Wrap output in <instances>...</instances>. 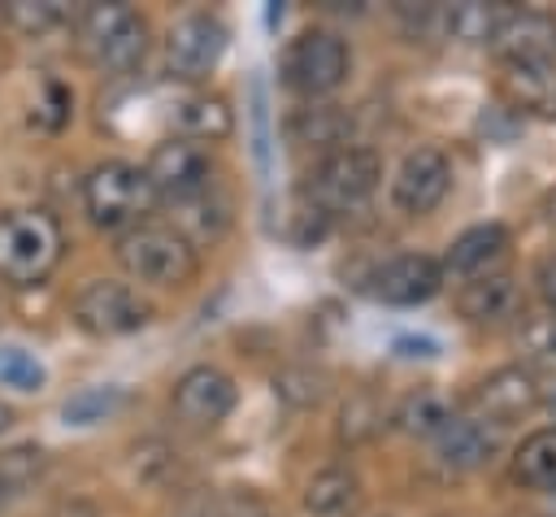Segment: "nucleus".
Masks as SVG:
<instances>
[{
  "instance_id": "1",
  "label": "nucleus",
  "mask_w": 556,
  "mask_h": 517,
  "mask_svg": "<svg viewBox=\"0 0 556 517\" xmlns=\"http://www.w3.org/2000/svg\"><path fill=\"white\" fill-rule=\"evenodd\" d=\"M65 252V230L48 209H4L0 213V282L35 287Z\"/></svg>"
},
{
  "instance_id": "2",
  "label": "nucleus",
  "mask_w": 556,
  "mask_h": 517,
  "mask_svg": "<svg viewBox=\"0 0 556 517\" xmlns=\"http://www.w3.org/2000/svg\"><path fill=\"white\" fill-rule=\"evenodd\" d=\"M156 191L148 182V174L130 161H100L87 178H83V209L100 230H135L143 226V217L152 213Z\"/></svg>"
},
{
  "instance_id": "3",
  "label": "nucleus",
  "mask_w": 556,
  "mask_h": 517,
  "mask_svg": "<svg viewBox=\"0 0 556 517\" xmlns=\"http://www.w3.org/2000/svg\"><path fill=\"white\" fill-rule=\"evenodd\" d=\"M117 261L143 287H187L200 269L195 243H187L174 226H156V222L126 230L117 239Z\"/></svg>"
},
{
  "instance_id": "4",
  "label": "nucleus",
  "mask_w": 556,
  "mask_h": 517,
  "mask_svg": "<svg viewBox=\"0 0 556 517\" xmlns=\"http://www.w3.org/2000/svg\"><path fill=\"white\" fill-rule=\"evenodd\" d=\"M78 43L100 70L130 74L148 52V22L130 4H87L78 13Z\"/></svg>"
},
{
  "instance_id": "5",
  "label": "nucleus",
  "mask_w": 556,
  "mask_h": 517,
  "mask_svg": "<svg viewBox=\"0 0 556 517\" xmlns=\"http://www.w3.org/2000/svg\"><path fill=\"white\" fill-rule=\"evenodd\" d=\"M378 178H382L378 152H374V148H352V143H343V148H330V152L317 161V169H313V178H308V196H313L317 213L330 217V213L361 209V204L374 196Z\"/></svg>"
},
{
  "instance_id": "6",
  "label": "nucleus",
  "mask_w": 556,
  "mask_h": 517,
  "mask_svg": "<svg viewBox=\"0 0 556 517\" xmlns=\"http://www.w3.org/2000/svg\"><path fill=\"white\" fill-rule=\"evenodd\" d=\"M74 321L96 335V339H117V335H135L152 321V304L130 287V282H117V278H91L78 287L74 304H70Z\"/></svg>"
},
{
  "instance_id": "7",
  "label": "nucleus",
  "mask_w": 556,
  "mask_h": 517,
  "mask_svg": "<svg viewBox=\"0 0 556 517\" xmlns=\"http://www.w3.org/2000/svg\"><path fill=\"white\" fill-rule=\"evenodd\" d=\"M348 70H352V52L334 30H304L282 52V83L308 100L343 87Z\"/></svg>"
},
{
  "instance_id": "8",
  "label": "nucleus",
  "mask_w": 556,
  "mask_h": 517,
  "mask_svg": "<svg viewBox=\"0 0 556 517\" xmlns=\"http://www.w3.org/2000/svg\"><path fill=\"white\" fill-rule=\"evenodd\" d=\"M148 182L156 196H165L169 204L178 200H191L200 191L213 187V156L204 143H191V139H165L148 152V165H143Z\"/></svg>"
},
{
  "instance_id": "9",
  "label": "nucleus",
  "mask_w": 556,
  "mask_h": 517,
  "mask_svg": "<svg viewBox=\"0 0 556 517\" xmlns=\"http://www.w3.org/2000/svg\"><path fill=\"white\" fill-rule=\"evenodd\" d=\"M226 39H230V30H226V22H222L217 13H187V17H178V22L169 26V35H165L169 74H178V78H187V83L204 78V74L222 61Z\"/></svg>"
},
{
  "instance_id": "10",
  "label": "nucleus",
  "mask_w": 556,
  "mask_h": 517,
  "mask_svg": "<svg viewBox=\"0 0 556 517\" xmlns=\"http://www.w3.org/2000/svg\"><path fill=\"white\" fill-rule=\"evenodd\" d=\"M447 187H452V161L439 148L426 143V148H413L400 161V169L391 178V204L408 217H421V213L443 204Z\"/></svg>"
},
{
  "instance_id": "11",
  "label": "nucleus",
  "mask_w": 556,
  "mask_h": 517,
  "mask_svg": "<svg viewBox=\"0 0 556 517\" xmlns=\"http://www.w3.org/2000/svg\"><path fill=\"white\" fill-rule=\"evenodd\" d=\"M543 404V387L539 378L526 369V365H504V369H491L478 391H473V408L482 421L491 426H508L526 413H534Z\"/></svg>"
},
{
  "instance_id": "12",
  "label": "nucleus",
  "mask_w": 556,
  "mask_h": 517,
  "mask_svg": "<svg viewBox=\"0 0 556 517\" xmlns=\"http://www.w3.org/2000/svg\"><path fill=\"white\" fill-rule=\"evenodd\" d=\"M500 65H543L556 61V13L513 9L491 39Z\"/></svg>"
},
{
  "instance_id": "13",
  "label": "nucleus",
  "mask_w": 556,
  "mask_h": 517,
  "mask_svg": "<svg viewBox=\"0 0 556 517\" xmlns=\"http://www.w3.org/2000/svg\"><path fill=\"white\" fill-rule=\"evenodd\" d=\"M174 413L191 426H217L230 408H235V382L226 369L217 365H191L178 382H174Z\"/></svg>"
},
{
  "instance_id": "14",
  "label": "nucleus",
  "mask_w": 556,
  "mask_h": 517,
  "mask_svg": "<svg viewBox=\"0 0 556 517\" xmlns=\"http://www.w3.org/2000/svg\"><path fill=\"white\" fill-rule=\"evenodd\" d=\"M443 287V265L426 252H404V256H391L378 274H374V295L382 304H395V308H408V304H426L434 291Z\"/></svg>"
},
{
  "instance_id": "15",
  "label": "nucleus",
  "mask_w": 556,
  "mask_h": 517,
  "mask_svg": "<svg viewBox=\"0 0 556 517\" xmlns=\"http://www.w3.org/2000/svg\"><path fill=\"white\" fill-rule=\"evenodd\" d=\"M508 252V230L500 222H478L469 230H460L443 256V274L469 282V278H482V274H495V265L504 261Z\"/></svg>"
},
{
  "instance_id": "16",
  "label": "nucleus",
  "mask_w": 556,
  "mask_h": 517,
  "mask_svg": "<svg viewBox=\"0 0 556 517\" xmlns=\"http://www.w3.org/2000/svg\"><path fill=\"white\" fill-rule=\"evenodd\" d=\"M430 443H434L439 465L465 474V469H478V465H486V461L495 456L500 434H495V426L482 421V417H452Z\"/></svg>"
},
{
  "instance_id": "17",
  "label": "nucleus",
  "mask_w": 556,
  "mask_h": 517,
  "mask_svg": "<svg viewBox=\"0 0 556 517\" xmlns=\"http://www.w3.org/2000/svg\"><path fill=\"white\" fill-rule=\"evenodd\" d=\"M500 96L517 113L556 117V61H543V65H504Z\"/></svg>"
},
{
  "instance_id": "18",
  "label": "nucleus",
  "mask_w": 556,
  "mask_h": 517,
  "mask_svg": "<svg viewBox=\"0 0 556 517\" xmlns=\"http://www.w3.org/2000/svg\"><path fill=\"white\" fill-rule=\"evenodd\" d=\"M169 122H174L178 139H191V143H217V139H226V135L235 130V117H230L226 100H222V96H208V91L182 96V100L174 104Z\"/></svg>"
},
{
  "instance_id": "19",
  "label": "nucleus",
  "mask_w": 556,
  "mask_h": 517,
  "mask_svg": "<svg viewBox=\"0 0 556 517\" xmlns=\"http://www.w3.org/2000/svg\"><path fill=\"white\" fill-rule=\"evenodd\" d=\"M361 482L348 465H326L304 482V513L308 517H356Z\"/></svg>"
},
{
  "instance_id": "20",
  "label": "nucleus",
  "mask_w": 556,
  "mask_h": 517,
  "mask_svg": "<svg viewBox=\"0 0 556 517\" xmlns=\"http://www.w3.org/2000/svg\"><path fill=\"white\" fill-rule=\"evenodd\" d=\"M456 308L469 321H500V317H508L517 308V282H513V274L495 269V274L469 278L460 287V295H456Z\"/></svg>"
},
{
  "instance_id": "21",
  "label": "nucleus",
  "mask_w": 556,
  "mask_h": 517,
  "mask_svg": "<svg viewBox=\"0 0 556 517\" xmlns=\"http://www.w3.org/2000/svg\"><path fill=\"white\" fill-rule=\"evenodd\" d=\"M513 478L526 491L556 495V426H543L530 439H521V447L513 452Z\"/></svg>"
},
{
  "instance_id": "22",
  "label": "nucleus",
  "mask_w": 556,
  "mask_h": 517,
  "mask_svg": "<svg viewBox=\"0 0 556 517\" xmlns=\"http://www.w3.org/2000/svg\"><path fill=\"white\" fill-rule=\"evenodd\" d=\"M508 13H513L508 4H478V0H469V4L439 9V30L447 39H460V43H491Z\"/></svg>"
},
{
  "instance_id": "23",
  "label": "nucleus",
  "mask_w": 556,
  "mask_h": 517,
  "mask_svg": "<svg viewBox=\"0 0 556 517\" xmlns=\"http://www.w3.org/2000/svg\"><path fill=\"white\" fill-rule=\"evenodd\" d=\"M174 213H178V235L187 239V243H195V239H217L222 230H226V222H230V204L208 187V191H200V196H191V200H178L174 204Z\"/></svg>"
},
{
  "instance_id": "24",
  "label": "nucleus",
  "mask_w": 556,
  "mask_h": 517,
  "mask_svg": "<svg viewBox=\"0 0 556 517\" xmlns=\"http://www.w3.org/2000/svg\"><path fill=\"white\" fill-rule=\"evenodd\" d=\"M521 365L534 378H556V313H534L517 330Z\"/></svg>"
},
{
  "instance_id": "25",
  "label": "nucleus",
  "mask_w": 556,
  "mask_h": 517,
  "mask_svg": "<svg viewBox=\"0 0 556 517\" xmlns=\"http://www.w3.org/2000/svg\"><path fill=\"white\" fill-rule=\"evenodd\" d=\"M452 417H456V413L447 408V400H443L439 391H430V387H417V391H413V395H404V404L395 408L400 430L421 434V439H434Z\"/></svg>"
},
{
  "instance_id": "26",
  "label": "nucleus",
  "mask_w": 556,
  "mask_h": 517,
  "mask_svg": "<svg viewBox=\"0 0 556 517\" xmlns=\"http://www.w3.org/2000/svg\"><path fill=\"white\" fill-rule=\"evenodd\" d=\"M48 469V456L39 443H13L0 452V491L4 495H22L26 487H35Z\"/></svg>"
},
{
  "instance_id": "27",
  "label": "nucleus",
  "mask_w": 556,
  "mask_h": 517,
  "mask_svg": "<svg viewBox=\"0 0 556 517\" xmlns=\"http://www.w3.org/2000/svg\"><path fill=\"white\" fill-rule=\"evenodd\" d=\"M122 404H126L122 387H87L61 404V417H65V426H96V421L113 417Z\"/></svg>"
},
{
  "instance_id": "28",
  "label": "nucleus",
  "mask_w": 556,
  "mask_h": 517,
  "mask_svg": "<svg viewBox=\"0 0 556 517\" xmlns=\"http://www.w3.org/2000/svg\"><path fill=\"white\" fill-rule=\"evenodd\" d=\"M343 130H348V117H343L334 104L300 109L295 122H291V135H295L300 143H317V148H330V143L343 148Z\"/></svg>"
},
{
  "instance_id": "29",
  "label": "nucleus",
  "mask_w": 556,
  "mask_h": 517,
  "mask_svg": "<svg viewBox=\"0 0 556 517\" xmlns=\"http://www.w3.org/2000/svg\"><path fill=\"white\" fill-rule=\"evenodd\" d=\"M43 382H48V374L26 348H0V387L35 395V391H43Z\"/></svg>"
},
{
  "instance_id": "30",
  "label": "nucleus",
  "mask_w": 556,
  "mask_h": 517,
  "mask_svg": "<svg viewBox=\"0 0 556 517\" xmlns=\"http://www.w3.org/2000/svg\"><path fill=\"white\" fill-rule=\"evenodd\" d=\"M70 109H74V96L61 78H43L39 83V100L30 104V122L39 130H61L70 122Z\"/></svg>"
},
{
  "instance_id": "31",
  "label": "nucleus",
  "mask_w": 556,
  "mask_h": 517,
  "mask_svg": "<svg viewBox=\"0 0 556 517\" xmlns=\"http://www.w3.org/2000/svg\"><path fill=\"white\" fill-rule=\"evenodd\" d=\"M4 17H9L17 30H26V35H43V30H56V26L70 22V13H65L61 4H26V0L4 4Z\"/></svg>"
},
{
  "instance_id": "32",
  "label": "nucleus",
  "mask_w": 556,
  "mask_h": 517,
  "mask_svg": "<svg viewBox=\"0 0 556 517\" xmlns=\"http://www.w3.org/2000/svg\"><path fill=\"white\" fill-rule=\"evenodd\" d=\"M378 426H382V408H378L374 395H356V400H348L343 413H339V434L352 439V443H356V439H369Z\"/></svg>"
},
{
  "instance_id": "33",
  "label": "nucleus",
  "mask_w": 556,
  "mask_h": 517,
  "mask_svg": "<svg viewBox=\"0 0 556 517\" xmlns=\"http://www.w3.org/2000/svg\"><path fill=\"white\" fill-rule=\"evenodd\" d=\"M534 282H539V295H543L547 313H556V252H547V256L534 265Z\"/></svg>"
},
{
  "instance_id": "34",
  "label": "nucleus",
  "mask_w": 556,
  "mask_h": 517,
  "mask_svg": "<svg viewBox=\"0 0 556 517\" xmlns=\"http://www.w3.org/2000/svg\"><path fill=\"white\" fill-rule=\"evenodd\" d=\"M391 348H395L400 356H439V343L426 339V335H400Z\"/></svg>"
},
{
  "instance_id": "35",
  "label": "nucleus",
  "mask_w": 556,
  "mask_h": 517,
  "mask_svg": "<svg viewBox=\"0 0 556 517\" xmlns=\"http://www.w3.org/2000/svg\"><path fill=\"white\" fill-rule=\"evenodd\" d=\"M9 426H13V408L0 400V430H9Z\"/></svg>"
},
{
  "instance_id": "36",
  "label": "nucleus",
  "mask_w": 556,
  "mask_h": 517,
  "mask_svg": "<svg viewBox=\"0 0 556 517\" xmlns=\"http://www.w3.org/2000/svg\"><path fill=\"white\" fill-rule=\"evenodd\" d=\"M552 213H556V191H552Z\"/></svg>"
},
{
  "instance_id": "37",
  "label": "nucleus",
  "mask_w": 556,
  "mask_h": 517,
  "mask_svg": "<svg viewBox=\"0 0 556 517\" xmlns=\"http://www.w3.org/2000/svg\"><path fill=\"white\" fill-rule=\"evenodd\" d=\"M4 500H9V495H4V491H0V504H4Z\"/></svg>"
},
{
  "instance_id": "38",
  "label": "nucleus",
  "mask_w": 556,
  "mask_h": 517,
  "mask_svg": "<svg viewBox=\"0 0 556 517\" xmlns=\"http://www.w3.org/2000/svg\"><path fill=\"white\" fill-rule=\"evenodd\" d=\"M552 413H556V395H552Z\"/></svg>"
}]
</instances>
